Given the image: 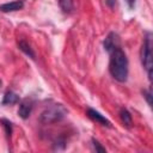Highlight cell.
Here are the masks:
<instances>
[{
	"label": "cell",
	"mask_w": 153,
	"mask_h": 153,
	"mask_svg": "<svg viewBox=\"0 0 153 153\" xmlns=\"http://www.w3.org/2000/svg\"><path fill=\"white\" fill-rule=\"evenodd\" d=\"M24 7V2L22 0H16V1H11V2H6L0 5V11L7 13V12H14V11H19Z\"/></svg>",
	"instance_id": "cell-7"
},
{
	"label": "cell",
	"mask_w": 153,
	"mask_h": 153,
	"mask_svg": "<svg viewBox=\"0 0 153 153\" xmlns=\"http://www.w3.org/2000/svg\"><path fill=\"white\" fill-rule=\"evenodd\" d=\"M126 1H127V4H128L129 8H134V6H135V0H126Z\"/></svg>",
	"instance_id": "cell-16"
},
{
	"label": "cell",
	"mask_w": 153,
	"mask_h": 153,
	"mask_svg": "<svg viewBox=\"0 0 153 153\" xmlns=\"http://www.w3.org/2000/svg\"><path fill=\"white\" fill-rule=\"evenodd\" d=\"M91 142H92V147H93V149H94L96 152H100V153H105V152H106L105 147H103L96 139H92Z\"/></svg>",
	"instance_id": "cell-14"
},
{
	"label": "cell",
	"mask_w": 153,
	"mask_h": 153,
	"mask_svg": "<svg viewBox=\"0 0 153 153\" xmlns=\"http://www.w3.org/2000/svg\"><path fill=\"white\" fill-rule=\"evenodd\" d=\"M0 122L2 123V126H4V128H5L6 136H7V137H11V134H12V123H11L8 120H5V118L0 120Z\"/></svg>",
	"instance_id": "cell-12"
},
{
	"label": "cell",
	"mask_w": 153,
	"mask_h": 153,
	"mask_svg": "<svg viewBox=\"0 0 153 153\" xmlns=\"http://www.w3.org/2000/svg\"><path fill=\"white\" fill-rule=\"evenodd\" d=\"M142 94H143V97L146 98L147 104H148L149 106H152V92H151V88L143 90V91H142Z\"/></svg>",
	"instance_id": "cell-15"
},
{
	"label": "cell",
	"mask_w": 153,
	"mask_h": 153,
	"mask_svg": "<svg viewBox=\"0 0 153 153\" xmlns=\"http://www.w3.org/2000/svg\"><path fill=\"white\" fill-rule=\"evenodd\" d=\"M66 145H67V142H66V140L63 139V137H59L55 142H54V149H65V147H66Z\"/></svg>",
	"instance_id": "cell-13"
},
{
	"label": "cell",
	"mask_w": 153,
	"mask_h": 153,
	"mask_svg": "<svg viewBox=\"0 0 153 153\" xmlns=\"http://www.w3.org/2000/svg\"><path fill=\"white\" fill-rule=\"evenodd\" d=\"M67 114L66 108L62 104H54L42 111L39 115V122L43 124H51L55 122L61 121Z\"/></svg>",
	"instance_id": "cell-2"
},
{
	"label": "cell",
	"mask_w": 153,
	"mask_h": 153,
	"mask_svg": "<svg viewBox=\"0 0 153 153\" xmlns=\"http://www.w3.org/2000/svg\"><path fill=\"white\" fill-rule=\"evenodd\" d=\"M19 102V96L12 91H7L2 99V105H13Z\"/></svg>",
	"instance_id": "cell-8"
},
{
	"label": "cell",
	"mask_w": 153,
	"mask_h": 153,
	"mask_svg": "<svg viewBox=\"0 0 153 153\" xmlns=\"http://www.w3.org/2000/svg\"><path fill=\"white\" fill-rule=\"evenodd\" d=\"M103 47L108 53H111L116 48H120V37L115 32H110L103 42Z\"/></svg>",
	"instance_id": "cell-4"
},
{
	"label": "cell",
	"mask_w": 153,
	"mask_h": 153,
	"mask_svg": "<svg viewBox=\"0 0 153 153\" xmlns=\"http://www.w3.org/2000/svg\"><path fill=\"white\" fill-rule=\"evenodd\" d=\"M59 5L65 13H71L74 8L73 0H59Z\"/></svg>",
	"instance_id": "cell-11"
},
{
	"label": "cell",
	"mask_w": 153,
	"mask_h": 153,
	"mask_svg": "<svg viewBox=\"0 0 153 153\" xmlns=\"http://www.w3.org/2000/svg\"><path fill=\"white\" fill-rule=\"evenodd\" d=\"M86 114H87V116L92 120V121H94V122H97V123H99V124H102V126H105V127H111V122L108 120V118H105L100 112H98L97 110H94V109H92V108H88L87 109V111H86Z\"/></svg>",
	"instance_id": "cell-5"
},
{
	"label": "cell",
	"mask_w": 153,
	"mask_h": 153,
	"mask_svg": "<svg viewBox=\"0 0 153 153\" xmlns=\"http://www.w3.org/2000/svg\"><path fill=\"white\" fill-rule=\"evenodd\" d=\"M18 48L25 54V55H27L29 57H31L32 60H35L36 59V55H35V51L32 50V48L29 45V43H26L25 41H19L18 42Z\"/></svg>",
	"instance_id": "cell-9"
},
{
	"label": "cell",
	"mask_w": 153,
	"mask_h": 153,
	"mask_svg": "<svg viewBox=\"0 0 153 153\" xmlns=\"http://www.w3.org/2000/svg\"><path fill=\"white\" fill-rule=\"evenodd\" d=\"M140 57H141V63L146 69L148 79L151 81L152 80V35L149 32H147L143 38Z\"/></svg>",
	"instance_id": "cell-3"
},
{
	"label": "cell",
	"mask_w": 153,
	"mask_h": 153,
	"mask_svg": "<svg viewBox=\"0 0 153 153\" xmlns=\"http://www.w3.org/2000/svg\"><path fill=\"white\" fill-rule=\"evenodd\" d=\"M31 111H32V103L29 99H24L23 102H20L19 108H18L19 117H22L23 120H26V118H29Z\"/></svg>",
	"instance_id": "cell-6"
},
{
	"label": "cell",
	"mask_w": 153,
	"mask_h": 153,
	"mask_svg": "<svg viewBox=\"0 0 153 153\" xmlns=\"http://www.w3.org/2000/svg\"><path fill=\"white\" fill-rule=\"evenodd\" d=\"M120 118H121L123 126H126V127H130V126L133 124L131 115H130V112H129L126 108H122V109L120 110Z\"/></svg>",
	"instance_id": "cell-10"
},
{
	"label": "cell",
	"mask_w": 153,
	"mask_h": 153,
	"mask_svg": "<svg viewBox=\"0 0 153 153\" xmlns=\"http://www.w3.org/2000/svg\"><path fill=\"white\" fill-rule=\"evenodd\" d=\"M109 72L111 76L120 81L126 82L128 78V59L126 53L121 48H116L110 53Z\"/></svg>",
	"instance_id": "cell-1"
},
{
	"label": "cell",
	"mask_w": 153,
	"mask_h": 153,
	"mask_svg": "<svg viewBox=\"0 0 153 153\" xmlns=\"http://www.w3.org/2000/svg\"><path fill=\"white\" fill-rule=\"evenodd\" d=\"M105 2H106L110 7H114V6L116 5V1H115V0H105Z\"/></svg>",
	"instance_id": "cell-17"
}]
</instances>
